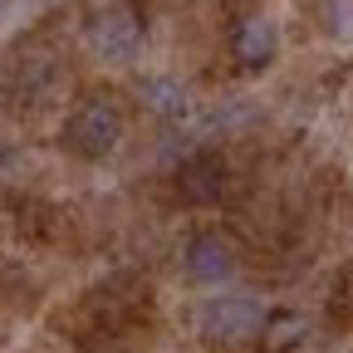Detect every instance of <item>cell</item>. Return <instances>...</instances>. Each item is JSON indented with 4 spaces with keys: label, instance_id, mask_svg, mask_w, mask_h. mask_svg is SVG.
<instances>
[{
    "label": "cell",
    "instance_id": "obj_1",
    "mask_svg": "<svg viewBox=\"0 0 353 353\" xmlns=\"http://www.w3.org/2000/svg\"><path fill=\"white\" fill-rule=\"evenodd\" d=\"M123 143V108L108 94H88L83 103H74V113L64 118V148L83 162H99Z\"/></svg>",
    "mask_w": 353,
    "mask_h": 353
},
{
    "label": "cell",
    "instance_id": "obj_2",
    "mask_svg": "<svg viewBox=\"0 0 353 353\" xmlns=\"http://www.w3.org/2000/svg\"><path fill=\"white\" fill-rule=\"evenodd\" d=\"M182 270L196 280V285H226L236 270H241V250L226 231H196L182 250Z\"/></svg>",
    "mask_w": 353,
    "mask_h": 353
},
{
    "label": "cell",
    "instance_id": "obj_3",
    "mask_svg": "<svg viewBox=\"0 0 353 353\" xmlns=\"http://www.w3.org/2000/svg\"><path fill=\"white\" fill-rule=\"evenodd\" d=\"M231 192V167L221 152H192L182 167H176V196L192 206H216Z\"/></svg>",
    "mask_w": 353,
    "mask_h": 353
},
{
    "label": "cell",
    "instance_id": "obj_4",
    "mask_svg": "<svg viewBox=\"0 0 353 353\" xmlns=\"http://www.w3.org/2000/svg\"><path fill=\"white\" fill-rule=\"evenodd\" d=\"M260 324H265V309L255 299H216L201 309V334L211 343H245V339H260Z\"/></svg>",
    "mask_w": 353,
    "mask_h": 353
},
{
    "label": "cell",
    "instance_id": "obj_5",
    "mask_svg": "<svg viewBox=\"0 0 353 353\" xmlns=\"http://www.w3.org/2000/svg\"><path fill=\"white\" fill-rule=\"evenodd\" d=\"M88 44H94L99 59L123 64V59L138 54V44H143V20L132 15L128 6H108L94 25H88Z\"/></svg>",
    "mask_w": 353,
    "mask_h": 353
},
{
    "label": "cell",
    "instance_id": "obj_6",
    "mask_svg": "<svg viewBox=\"0 0 353 353\" xmlns=\"http://www.w3.org/2000/svg\"><path fill=\"white\" fill-rule=\"evenodd\" d=\"M280 54V30L265 20V15H245L236 20L231 30V59L245 69V74H260V69H270Z\"/></svg>",
    "mask_w": 353,
    "mask_h": 353
},
{
    "label": "cell",
    "instance_id": "obj_7",
    "mask_svg": "<svg viewBox=\"0 0 353 353\" xmlns=\"http://www.w3.org/2000/svg\"><path fill=\"white\" fill-rule=\"evenodd\" d=\"M304 339H309V319L299 309H270L265 324H260V348L265 353H294Z\"/></svg>",
    "mask_w": 353,
    "mask_h": 353
},
{
    "label": "cell",
    "instance_id": "obj_8",
    "mask_svg": "<svg viewBox=\"0 0 353 353\" xmlns=\"http://www.w3.org/2000/svg\"><path fill=\"white\" fill-rule=\"evenodd\" d=\"M143 99H148L152 113H182V108H187V94H182L172 79H152V83L143 88Z\"/></svg>",
    "mask_w": 353,
    "mask_h": 353
}]
</instances>
